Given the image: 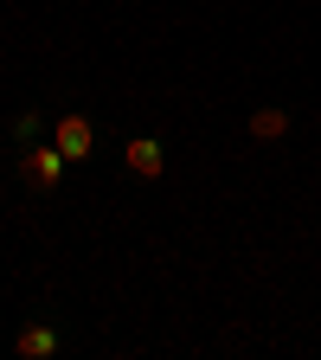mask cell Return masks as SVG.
Listing matches in <instances>:
<instances>
[{
	"label": "cell",
	"mask_w": 321,
	"mask_h": 360,
	"mask_svg": "<svg viewBox=\"0 0 321 360\" xmlns=\"http://www.w3.org/2000/svg\"><path fill=\"white\" fill-rule=\"evenodd\" d=\"M251 135H257V142H277V135H289V110H257V116H251Z\"/></svg>",
	"instance_id": "5b68a950"
},
{
	"label": "cell",
	"mask_w": 321,
	"mask_h": 360,
	"mask_svg": "<svg viewBox=\"0 0 321 360\" xmlns=\"http://www.w3.org/2000/svg\"><path fill=\"white\" fill-rule=\"evenodd\" d=\"M13 354H20V360H52V354H58V328H52V322H26V328L13 335Z\"/></svg>",
	"instance_id": "277c9868"
},
{
	"label": "cell",
	"mask_w": 321,
	"mask_h": 360,
	"mask_svg": "<svg viewBox=\"0 0 321 360\" xmlns=\"http://www.w3.org/2000/svg\"><path fill=\"white\" fill-rule=\"evenodd\" d=\"M13 135H20V148H26V142H45V135H52V129H45L39 116H20V122H13Z\"/></svg>",
	"instance_id": "8992f818"
},
{
	"label": "cell",
	"mask_w": 321,
	"mask_h": 360,
	"mask_svg": "<svg viewBox=\"0 0 321 360\" xmlns=\"http://www.w3.org/2000/svg\"><path fill=\"white\" fill-rule=\"evenodd\" d=\"M52 142L65 148V161H90V148H97V129H90L84 110H65V116L52 122Z\"/></svg>",
	"instance_id": "7a4b0ae2"
},
{
	"label": "cell",
	"mask_w": 321,
	"mask_h": 360,
	"mask_svg": "<svg viewBox=\"0 0 321 360\" xmlns=\"http://www.w3.org/2000/svg\"><path fill=\"white\" fill-rule=\"evenodd\" d=\"M20 167H26V180H32L39 193H52L58 180H65V167H71V161H65V148L52 142V135H45V142H26V161H20Z\"/></svg>",
	"instance_id": "6da1fadb"
},
{
	"label": "cell",
	"mask_w": 321,
	"mask_h": 360,
	"mask_svg": "<svg viewBox=\"0 0 321 360\" xmlns=\"http://www.w3.org/2000/svg\"><path fill=\"white\" fill-rule=\"evenodd\" d=\"M122 161H129V174H135V180H161V167H167V155H161L155 135H135V142L122 148Z\"/></svg>",
	"instance_id": "3957f363"
}]
</instances>
